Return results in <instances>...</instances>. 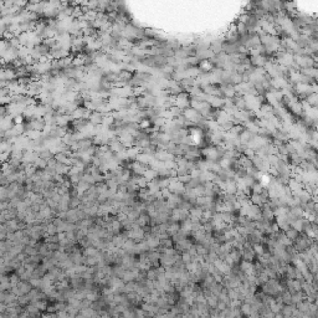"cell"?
Masks as SVG:
<instances>
[{
	"mask_svg": "<svg viewBox=\"0 0 318 318\" xmlns=\"http://www.w3.org/2000/svg\"><path fill=\"white\" fill-rule=\"evenodd\" d=\"M34 165L37 168V169H45L47 167V159H44V158H37L35 162H34Z\"/></svg>",
	"mask_w": 318,
	"mask_h": 318,
	"instance_id": "obj_1",
	"label": "cell"
}]
</instances>
